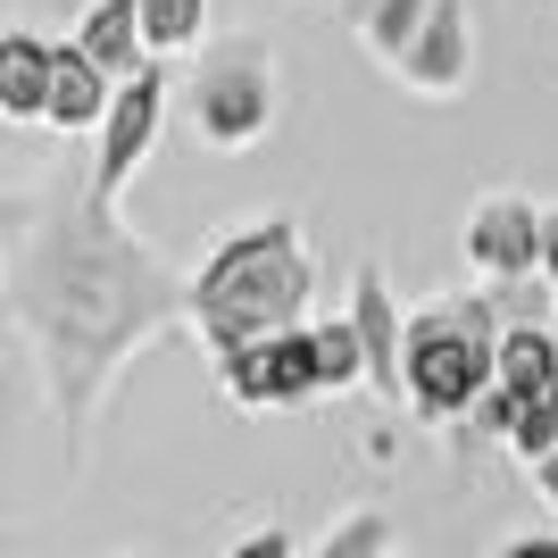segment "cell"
I'll return each instance as SVG.
<instances>
[{"instance_id": "obj_1", "label": "cell", "mask_w": 558, "mask_h": 558, "mask_svg": "<svg viewBox=\"0 0 558 558\" xmlns=\"http://www.w3.org/2000/svg\"><path fill=\"white\" fill-rule=\"evenodd\" d=\"M9 317L43 367L68 459H84L117 367L192 326V276H175L159 242H142L117 201H100L93 175L25 184L9 201Z\"/></svg>"}, {"instance_id": "obj_2", "label": "cell", "mask_w": 558, "mask_h": 558, "mask_svg": "<svg viewBox=\"0 0 558 558\" xmlns=\"http://www.w3.org/2000/svg\"><path fill=\"white\" fill-rule=\"evenodd\" d=\"M308 301H317V258H308L301 217L233 226L192 267V342L209 359H233L283 326H308Z\"/></svg>"}, {"instance_id": "obj_3", "label": "cell", "mask_w": 558, "mask_h": 558, "mask_svg": "<svg viewBox=\"0 0 558 558\" xmlns=\"http://www.w3.org/2000/svg\"><path fill=\"white\" fill-rule=\"evenodd\" d=\"M500 326H509V301L492 283L409 308V409L434 425L475 417V400L500 384Z\"/></svg>"}, {"instance_id": "obj_4", "label": "cell", "mask_w": 558, "mask_h": 558, "mask_svg": "<svg viewBox=\"0 0 558 558\" xmlns=\"http://www.w3.org/2000/svg\"><path fill=\"white\" fill-rule=\"evenodd\" d=\"M192 134L209 142L217 159H242V150H258V142L276 134V109H283V84H276V50L267 43H217L201 68H192Z\"/></svg>"}, {"instance_id": "obj_5", "label": "cell", "mask_w": 558, "mask_h": 558, "mask_svg": "<svg viewBox=\"0 0 558 558\" xmlns=\"http://www.w3.org/2000/svg\"><path fill=\"white\" fill-rule=\"evenodd\" d=\"M217 384H226L233 409H308V400H326V359H317V326H283L267 333V342L233 350V359H217Z\"/></svg>"}, {"instance_id": "obj_6", "label": "cell", "mask_w": 558, "mask_h": 558, "mask_svg": "<svg viewBox=\"0 0 558 558\" xmlns=\"http://www.w3.org/2000/svg\"><path fill=\"white\" fill-rule=\"evenodd\" d=\"M159 134H167V75H159V59H150L142 75L117 84L109 117H100V134H93V192H100V201H117V192L150 167Z\"/></svg>"}, {"instance_id": "obj_7", "label": "cell", "mask_w": 558, "mask_h": 558, "mask_svg": "<svg viewBox=\"0 0 558 558\" xmlns=\"http://www.w3.org/2000/svg\"><path fill=\"white\" fill-rule=\"evenodd\" d=\"M466 267H475L492 292L542 283V209L525 192H484V201L466 209Z\"/></svg>"}, {"instance_id": "obj_8", "label": "cell", "mask_w": 558, "mask_h": 558, "mask_svg": "<svg viewBox=\"0 0 558 558\" xmlns=\"http://www.w3.org/2000/svg\"><path fill=\"white\" fill-rule=\"evenodd\" d=\"M350 326L367 342V392L409 400V317H400V301H392V283H384L375 258L350 267Z\"/></svg>"}, {"instance_id": "obj_9", "label": "cell", "mask_w": 558, "mask_h": 558, "mask_svg": "<svg viewBox=\"0 0 558 558\" xmlns=\"http://www.w3.org/2000/svg\"><path fill=\"white\" fill-rule=\"evenodd\" d=\"M392 84H409L417 100H459L475 84V17H466V0H434V17L417 25V43L392 68Z\"/></svg>"}, {"instance_id": "obj_10", "label": "cell", "mask_w": 558, "mask_h": 558, "mask_svg": "<svg viewBox=\"0 0 558 558\" xmlns=\"http://www.w3.org/2000/svg\"><path fill=\"white\" fill-rule=\"evenodd\" d=\"M50 84H59V43H43L34 25H9L0 34V117L50 125Z\"/></svg>"}, {"instance_id": "obj_11", "label": "cell", "mask_w": 558, "mask_h": 558, "mask_svg": "<svg viewBox=\"0 0 558 558\" xmlns=\"http://www.w3.org/2000/svg\"><path fill=\"white\" fill-rule=\"evenodd\" d=\"M117 100V75L84 43H59V84H50V134H100Z\"/></svg>"}, {"instance_id": "obj_12", "label": "cell", "mask_w": 558, "mask_h": 558, "mask_svg": "<svg viewBox=\"0 0 558 558\" xmlns=\"http://www.w3.org/2000/svg\"><path fill=\"white\" fill-rule=\"evenodd\" d=\"M558 384V317L542 308H509V326H500V392L534 400Z\"/></svg>"}, {"instance_id": "obj_13", "label": "cell", "mask_w": 558, "mask_h": 558, "mask_svg": "<svg viewBox=\"0 0 558 558\" xmlns=\"http://www.w3.org/2000/svg\"><path fill=\"white\" fill-rule=\"evenodd\" d=\"M75 43L93 50L100 68L117 75V84L150 68V34H142V0H93V9H84V25H75Z\"/></svg>"}, {"instance_id": "obj_14", "label": "cell", "mask_w": 558, "mask_h": 558, "mask_svg": "<svg viewBox=\"0 0 558 558\" xmlns=\"http://www.w3.org/2000/svg\"><path fill=\"white\" fill-rule=\"evenodd\" d=\"M425 17H434V0H350V34H359V50H367L384 75L409 59Z\"/></svg>"}, {"instance_id": "obj_15", "label": "cell", "mask_w": 558, "mask_h": 558, "mask_svg": "<svg viewBox=\"0 0 558 558\" xmlns=\"http://www.w3.org/2000/svg\"><path fill=\"white\" fill-rule=\"evenodd\" d=\"M142 34H150V59H184L209 43V0H142Z\"/></svg>"}, {"instance_id": "obj_16", "label": "cell", "mask_w": 558, "mask_h": 558, "mask_svg": "<svg viewBox=\"0 0 558 558\" xmlns=\"http://www.w3.org/2000/svg\"><path fill=\"white\" fill-rule=\"evenodd\" d=\"M308 558H392V517H384V509H350V517H333L326 542H317Z\"/></svg>"}, {"instance_id": "obj_17", "label": "cell", "mask_w": 558, "mask_h": 558, "mask_svg": "<svg viewBox=\"0 0 558 558\" xmlns=\"http://www.w3.org/2000/svg\"><path fill=\"white\" fill-rule=\"evenodd\" d=\"M317 359H326L333 392L367 384V342H359V326H350V308H342V317H317Z\"/></svg>"}, {"instance_id": "obj_18", "label": "cell", "mask_w": 558, "mask_h": 558, "mask_svg": "<svg viewBox=\"0 0 558 558\" xmlns=\"http://www.w3.org/2000/svg\"><path fill=\"white\" fill-rule=\"evenodd\" d=\"M550 442H558V384H550V392H534V400H517V425H509V450L525 466H534Z\"/></svg>"}, {"instance_id": "obj_19", "label": "cell", "mask_w": 558, "mask_h": 558, "mask_svg": "<svg viewBox=\"0 0 558 558\" xmlns=\"http://www.w3.org/2000/svg\"><path fill=\"white\" fill-rule=\"evenodd\" d=\"M226 558H301V550H292V534H283V525H258V534H242Z\"/></svg>"}, {"instance_id": "obj_20", "label": "cell", "mask_w": 558, "mask_h": 558, "mask_svg": "<svg viewBox=\"0 0 558 558\" xmlns=\"http://www.w3.org/2000/svg\"><path fill=\"white\" fill-rule=\"evenodd\" d=\"M492 558H558V534H509Z\"/></svg>"}, {"instance_id": "obj_21", "label": "cell", "mask_w": 558, "mask_h": 558, "mask_svg": "<svg viewBox=\"0 0 558 558\" xmlns=\"http://www.w3.org/2000/svg\"><path fill=\"white\" fill-rule=\"evenodd\" d=\"M542 283L558 292V201L542 209Z\"/></svg>"}, {"instance_id": "obj_22", "label": "cell", "mask_w": 558, "mask_h": 558, "mask_svg": "<svg viewBox=\"0 0 558 558\" xmlns=\"http://www.w3.org/2000/svg\"><path fill=\"white\" fill-rule=\"evenodd\" d=\"M525 475H534V492H542V500H550V509H558V442H550V450H542V459H534V466H525Z\"/></svg>"}, {"instance_id": "obj_23", "label": "cell", "mask_w": 558, "mask_h": 558, "mask_svg": "<svg viewBox=\"0 0 558 558\" xmlns=\"http://www.w3.org/2000/svg\"><path fill=\"white\" fill-rule=\"evenodd\" d=\"M550 308H558V292H550Z\"/></svg>"}]
</instances>
